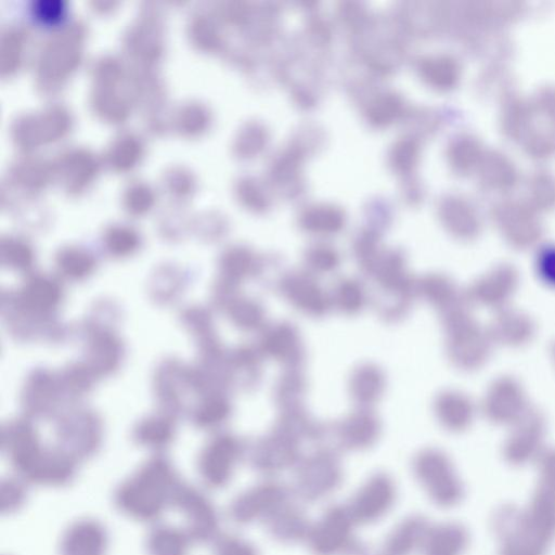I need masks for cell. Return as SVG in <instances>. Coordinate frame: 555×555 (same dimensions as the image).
<instances>
[{
  "label": "cell",
  "instance_id": "obj_16",
  "mask_svg": "<svg viewBox=\"0 0 555 555\" xmlns=\"http://www.w3.org/2000/svg\"><path fill=\"white\" fill-rule=\"evenodd\" d=\"M22 396L25 410L36 416L50 415L65 398L59 376L46 370H36L28 376Z\"/></svg>",
  "mask_w": 555,
  "mask_h": 555
},
{
  "label": "cell",
  "instance_id": "obj_13",
  "mask_svg": "<svg viewBox=\"0 0 555 555\" xmlns=\"http://www.w3.org/2000/svg\"><path fill=\"white\" fill-rule=\"evenodd\" d=\"M156 396L167 415L184 411V395L188 391L199 393L191 369L175 361L164 362L155 376ZM172 417V416H171Z\"/></svg>",
  "mask_w": 555,
  "mask_h": 555
},
{
  "label": "cell",
  "instance_id": "obj_18",
  "mask_svg": "<svg viewBox=\"0 0 555 555\" xmlns=\"http://www.w3.org/2000/svg\"><path fill=\"white\" fill-rule=\"evenodd\" d=\"M431 527L420 514L403 518L387 535L380 555H413L421 552Z\"/></svg>",
  "mask_w": 555,
  "mask_h": 555
},
{
  "label": "cell",
  "instance_id": "obj_19",
  "mask_svg": "<svg viewBox=\"0 0 555 555\" xmlns=\"http://www.w3.org/2000/svg\"><path fill=\"white\" fill-rule=\"evenodd\" d=\"M270 537L283 544L306 542L312 522L293 502L282 507L266 522Z\"/></svg>",
  "mask_w": 555,
  "mask_h": 555
},
{
  "label": "cell",
  "instance_id": "obj_14",
  "mask_svg": "<svg viewBox=\"0 0 555 555\" xmlns=\"http://www.w3.org/2000/svg\"><path fill=\"white\" fill-rule=\"evenodd\" d=\"M109 537L102 522L82 518L72 522L60 541V555H106Z\"/></svg>",
  "mask_w": 555,
  "mask_h": 555
},
{
  "label": "cell",
  "instance_id": "obj_2",
  "mask_svg": "<svg viewBox=\"0 0 555 555\" xmlns=\"http://www.w3.org/2000/svg\"><path fill=\"white\" fill-rule=\"evenodd\" d=\"M181 482L172 463L156 454L143 463L115 490L113 501L125 516L142 522L156 521L171 506Z\"/></svg>",
  "mask_w": 555,
  "mask_h": 555
},
{
  "label": "cell",
  "instance_id": "obj_25",
  "mask_svg": "<svg viewBox=\"0 0 555 555\" xmlns=\"http://www.w3.org/2000/svg\"><path fill=\"white\" fill-rule=\"evenodd\" d=\"M378 436V428L371 420H357L339 433V442L347 450H362L371 447Z\"/></svg>",
  "mask_w": 555,
  "mask_h": 555
},
{
  "label": "cell",
  "instance_id": "obj_1",
  "mask_svg": "<svg viewBox=\"0 0 555 555\" xmlns=\"http://www.w3.org/2000/svg\"><path fill=\"white\" fill-rule=\"evenodd\" d=\"M490 528L500 542L498 555H547L555 538V498L538 492L526 507L501 504Z\"/></svg>",
  "mask_w": 555,
  "mask_h": 555
},
{
  "label": "cell",
  "instance_id": "obj_4",
  "mask_svg": "<svg viewBox=\"0 0 555 555\" xmlns=\"http://www.w3.org/2000/svg\"><path fill=\"white\" fill-rule=\"evenodd\" d=\"M343 478V466L336 453L319 450L300 460L291 488L294 498L304 503H315L333 494Z\"/></svg>",
  "mask_w": 555,
  "mask_h": 555
},
{
  "label": "cell",
  "instance_id": "obj_15",
  "mask_svg": "<svg viewBox=\"0 0 555 555\" xmlns=\"http://www.w3.org/2000/svg\"><path fill=\"white\" fill-rule=\"evenodd\" d=\"M122 354V344L112 330L99 325L89 327L85 364L95 376L107 375L117 370Z\"/></svg>",
  "mask_w": 555,
  "mask_h": 555
},
{
  "label": "cell",
  "instance_id": "obj_22",
  "mask_svg": "<svg viewBox=\"0 0 555 555\" xmlns=\"http://www.w3.org/2000/svg\"><path fill=\"white\" fill-rule=\"evenodd\" d=\"M193 542L186 531L167 524H156L145 538L147 555H188Z\"/></svg>",
  "mask_w": 555,
  "mask_h": 555
},
{
  "label": "cell",
  "instance_id": "obj_7",
  "mask_svg": "<svg viewBox=\"0 0 555 555\" xmlns=\"http://www.w3.org/2000/svg\"><path fill=\"white\" fill-rule=\"evenodd\" d=\"M356 526L346 504H333L312 522L306 543L313 555H347L358 541Z\"/></svg>",
  "mask_w": 555,
  "mask_h": 555
},
{
  "label": "cell",
  "instance_id": "obj_9",
  "mask_svg": "<svg viewBox=\"0 0 555 555\" xmlns=\"http://www.w3.org/2000/svg\"><path fill=\"white\" fill-rule=\"evenodd\" d=\"M56 429L59 448L77 462L93 456L102 444V423L90 411H72L62 417Z\"/></svg>",
  "mask_w": 555,
  "mask_h": 555
},
{
  "label": "cell",
  "instance_id": "obj_24",
  "mask_svg": "<svg viewBox=\"0 0 555 555\" xmlns=\"http://www.w3.org/2000/svg\"><path fill=\"white\" fill-rule=\"evenodd\" d=\"M57 271L70 281L78 282L88 279L95 268L94 258L80 250H66L57 257Z\"/></svg>",
  "mask_w": 555,
  "mask_h": 555
},
{
  "label": "cell",
  "instance_id": "obj_21",
  "mask_svg": "<svg viewBox=\"0 0 555 555\" xmlns=\"http://www.w3.org/2000/svg\"><path fill=\"white\" fill-rule=\"evenodd\" d=\"M175 435V423L167 414L153 415L140 421L132 433L137 444L156 452L170 446Z\"/></svg>",
  "mask_w": 555,
  "mask_h": 555
},
{
  "label": "cell",
  "instance_id": "obj_27",
  "mask_svg": "<svg viewBox=\"0 0 555 555\" xmlns=\"http://www.w3.org/2000/svg\"><path fill=\"white\" fill-rule=\"evenodd\" d=\"M28 482L20 477H8L1 481L0 501L3 514H12L18 511L27 501Z\"/></svg>",
  "mask_w": 555,
  "mask_h": 555
},
{
  "label": "cell",
  "instance_id": "obj_28",
  "mask_svg": "<svg viewBox=\"0 0 555 555\" xmlns=\"http://www.w3.org/2000/svg\"><path fill=\"white\" fill-rule=\"evenodd\" d=\"M214 544V555H259L251 542L237 535H221Z\"/></svg>",
  "mask_w": 555,
  "mask_h": 555
},
{
  "label": "cell",
  "instance_id": "obj_10",
  "mask_svg": "<svg viewBox=\"0 0 555 555\" xmlns=\"http://www.w3.org/2000/svg\"><path fill=\"white\" fill-rule=\"evenodd\" d=\"M397 487L388 474L377 472L351 496L346 504L356 525H370L382 519L395 505Z\"/></svg>",
  "mask_w": 555,
  "mask_h": 555
},
{
  "label": "cell",
  "instance_id": "obj_20",
  "mask_svg": "<svg viewBox=\"0 0 555 555\" xmlns=\"http://www.w3.org/2000/svg\"><path fill=\"white\" fill-rule=\"evenodd\" d=\"M470 535L461 522L446 521L431 525L422 555H464L469 546Z\"/></svg>",
  "mask_w": 555,
  "mask_h": 555
},
{
  "label": "cell",
  "instance_id": "obj_6",
  "mask_svg": "<svg viewBox=\"0 0 555 555\" xmlns=\"http://www.w3.org/2000/svg\"><path fill=\"white\" fill-rule=\"evenodd\" d=\"M292 488L267 479L237 494L229 505L230 519L240 526L266 522L278 511L292 503Z\"/></svg>",
  "mask_w": 555,
  "mask_h": 555
},
{
  "label": "cell",
  "instance_id": "obj_3",
  "mask_svg": "<svg viewBox=\"0 0 555 555\" xmlns=\"http://www.w3.org/2000/svg\"><path fill=\"white\" fill-rule=\"evenodd\" d=\"M413 473L435 505L452 508L463 502L465 485L441 451L429 449L421 452L413 461Z\"/></svg>",
  "mask_w": 555,
  "mask_h": 555
},
{
  "label": "cell",
  "instance_id": "obj_29",
  "mask_svg": "<svg viewBox=\"0 0 555 555\" xmlns=\"http://www.w3.org/2000/svg\"><path fill=\"white\" fill-rule=\"evenodd\" d=\"M3 263L11 270L27 272L33 266V255L23 246H13L3 250Z\"/></svg>",
  "mask_w": 555,
  "mask_h": 555
},
{
  "label": "cell",
  "instance_id": "obj_12",
  "mask_svg": "<svg viewBox=\"0 0 555 555\" xmlns=\"http://www.w3.org/2000/svg\"><path fill=\"white\" fill-rule=\"evenodd\" d=\"M2 448L17 475L25 480L46 450L33 425L23 420L10 423L3 428Z\"/></svg>",
  "mask_w": 555,
  "mask_h": 555
},
{
  "label": "cell",
  "instance_id": "obj_30",
  "mask_svg": "<svg viewBox=\"0 0 555 555\" xmlns=\"http://www.w3.org/2000/svg\"><path fill=\"white\" fill-rule=\"evenodd\" d=\"M555 493V451L548 452L540 461V483Z\"/></svg>",
  "mask_w": 555,
  "mask_h": 555
},
{
  "label": "cell",
  "instance_id": "obj_17",
  "mask_svg": "<svg viewBox=\"0 0 555 555\" xmlns=\"http://www.w3.org/2000/svg\"><path fill=\"white\" fill-rule=\"evenodd\" d=\"M77 464L78 462L73 456L59 447L46 448L26 481L46 487H65L75 479Z\"/></svg>",
  "mask_w": 555,
  "mask_h": 555
},
{
  "label": "cell",
  "instance_id": "obj_23",
  "mask_svg": "<svg viewBox=\"0 0 555 555\" xmlns=\"http://www.w3.org/2000/svg\"><path fill=\"white\" fill-rule=\"evenodd\" d=\"M229 413V404L219 393L210 392L193 410L192 421L203 429H211L220 425Z\"/></svg>",
  "mask_w": 555,
  "mask_h": 555
},
{
  "label": "cell",
  "instance_id": "obj_11",
  "mask_svg": "<svg viewBox=\"0 0 555 555\" xmlns=\"http://www.w3.org/2000/svg\"><path fill=\"white\" fill-rule=\"evenodd\" d=\"M248 457L251 467L267 477L295 468L301 460L297 440L285 431L256 442Z\"/></svg>",
  "mask_w": 555,
  "mask_h": 555
},
{
  "label": "cell",
  "instance_id": "obj_5",
  "mask_svg": "<svg viewBox=\"0 0 555 555\" xmlns=\"http://www.w3.org/2000/svg\"><path fill=\"white\" fill-rule=\"evenodd\" d=\"M171 506L183 515V529L193 543H215L222 535L220 515L201 489L181 481L172 495Z\"/></svg>",
  "mask_w": 555,
  "mask_h": 555
},
{
  "label": "cell",
  "instance_id": "obj_26",
  "mask_svg": "<svg viewBox=\"0 0 555 555\" xmlns=\"http://www.w3.org/2000/svg\"><path fill=\"white\" fill-rule=\"evenodd\" d=\"M94 377L85 363L70 365L59 376L64 397L74 399L83 396L90 389Z\"/></svg>",
  "mask_w": 555,
  "mask_h": 555
},
{
  "label": "cell",
  "instance_id": "obj_8",
  "mask_svg": "<svg viewBox=\"0 0 555 555\" xmlns=\"http://www.w3.org/2000/svg\"><path fill=\"white\" fill-rule=\"evenodd\" d=\"M244 454L242 443L234 436L219 434L202 449L197 460V472L202 482L209 489L227 487Z\"/></svg>",
  "mask_w": 555,
  "mask_h": 555
}]
</instances>
